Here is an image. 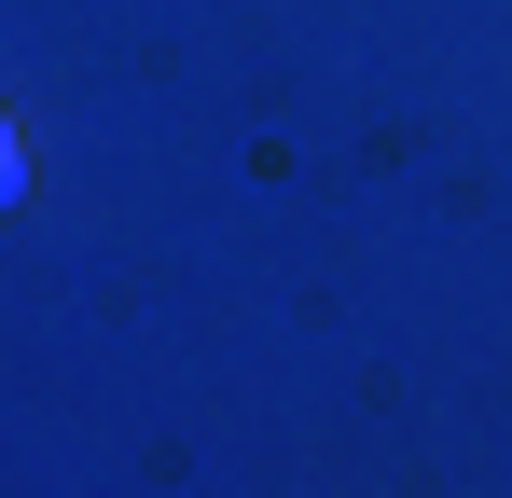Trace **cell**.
Segmentation results:
<instances>
[{"instance_id": "obj_1", "label": "cell", "mask_w": 512, "mask_h": 498, "mask_svg": "<svg viewBox=\"0 0 512 498\" xmlns=\"http://www.w3.org/2000/svg\"><path fill=\"white\" fill-rule=\"evenodd\" d=\"M28 194V139H14V111H0V208Z\"/></svg>"}]
</instances>
